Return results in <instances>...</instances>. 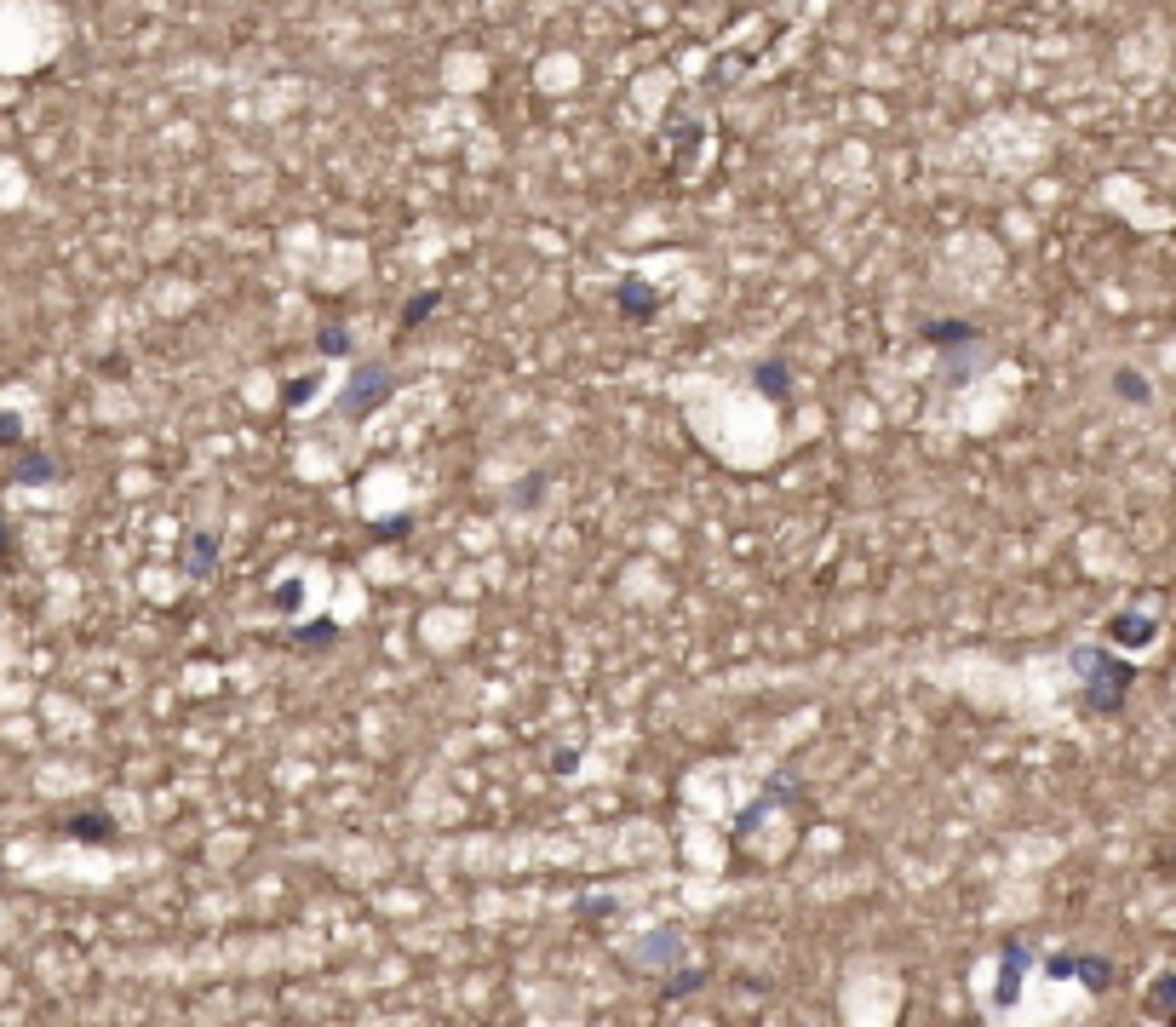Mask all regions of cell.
Instances as JSON below:
<instances>
[{"mask_svg":"<svg viewBox=\"0 0 1176 1027\" xmlns=\"http://www.w3.org/2000/svg\"><path fill=\"white\" fill-rule=\"evenodd\" d=\"M1073 666L1090 672V678H1084V712L1114 717V712L1125 706V695H1131V666H1125V660H1114L1108 648H1079Z\"/></svg>","mask_w":1176,"mask_h":1027,"instance_id":"obj_1","label":"cell"},{"mask_svg":"<svg viewBox=\"0 0 1176 1027\" xmlns=\"http://www.w3.org/2000/svg\"><path fill=\"white\" fill-rule=\"evenodd\" d=\"M385 396H391V368H385V362H361V368L350 374V385H344V402L339 408H344V419H367Z\"/></svg>","mask_w":1176,"mask_h":1027,"instance_id":"obj_2","label":"cell"},{"mask_svg":"<svg viewBox=\"0 0 1176 1027\" xmlns=\"http://www.w3.org/2000/svg\"><path fill=\"white\" fill-rule=\"evenodd\" d=\"M982 368H993V350H987V339H982V333H970V339H959V345H947L941 385H947V391H959V385H970Z\"/></svg>","mask_w":1176,"mask_h":1027,"instance_id":"obj_3","label":"cell"},{"mask_svg":"<svg viewBox=\"0 0 1176 1027\" xmlns=\"http://www.w3.org/2000/svg\"><path fill=\"white\" fill-rule=\"evenodd\" d=\"M1039 970V952H1027L1021 941H1004L999 947V982H993V1004H1016L1021 993V976Z\"/></svg>","mask_w":1176,"mask_h":1027,"instance_id":"obj_4","label":"cell"},{"mask_svg":"<svg viewBox=\"0 0 1176 1027\" xmlns=\"http://www.w3.org/2000/svg\"><path fill=\"white\" fill-rule=\"evenodd\" d=\"M1039 970H1045L1050 982H1084V987H1096V993L1114 982V965H1108V959H1090V952H1084V959H1067V952H1056V959H1045Z\"/></svg>","mask_w":1176,"mask_h":1027,"instance_id":"obj_5","label":"cell"},{"mask_svg":"<svg viewBox=\"0 0 1176 1027\" xmlns=\"http://www.w3.org/2000/svg\"><path fill=\"white\" fill-rule=\"evenodd\" d=\"M648 959H654V965H666V959L678 965V959H683V935H678V930H648V935L637 941V959H631V970H643Z\"/></svg>","mask_w":1176,"mask_h":1027,"instance_id":"obj_6","label":"cell"},{"mask_svg":"<svg viewBox=\"0 0 1176 1027\" xmlns=\"http://www.w3.org/2000/svg\"><path fill=\"white\" fill-rule=\"evenodd\" d=\"M614 299H620V316H631V322H648V316L660 311V293H654L643 276H626Z\"/></svg>","mask_w":1176,"mask_h":1027,"instance_id":"obj_7","label":"cell"},{"mask_svg":"<svg viewBox=\"0 0 1176 1027\" xmlns=\"http://www.w3.org/2000/svg\"><path fill=\"white\" fill-rule=\"evenodd\" d=\"M1153 631H1159V626H1153L1148 615H1114V620H1108V637H1114L1119 648H1148Z\"/></svg>","mask_w":1176,"mask_h":1027,"instance_id":"obj_8","label":"cell"},{"mask_svg":"<svg viewBox=\"0 0 1176 1027\" xmlns=\"http://www.w3.org/2000/svg\"><path fill=\"white\" fill-rule=\"evenodd\" d=\"M752 379H758V391H764L769 402H792V368H786L781 356L758 362V368H752Z\"/></svg>","mask_w":1176,"mask_h":1027,"instance_id":"obj_9","label":"cell"},{"mask_svg":"<svg viewBox=\"0 0 1176 1027\" xmlns=\"http://www.w3.org/2000/svg\"><path fill=\"white\" fill-rule=\"evenodd\" d=\"M63 833H69V838H92V844H109V838H115V821H109L104 810H87V816H76V821H69Z\"/></svg>","mask_w":1176,"mask_h":1027,"instance_id":"obj_10","label":"cell"},{"mask_svg":"<svg viewBox=\"0 0 1176 1027\" xmlns=\"http://www.w3.org/2000/svg\"><path fill=\"white\" fill-rule=\"evenodd\" d=\"M218 568V540L212 534H195L190 540V580H207Z\"/></svg>","mask_w":1176,"mask_h":1027,"instance_id":"obj_11","label":"cell"},{"mask_svg":"<svg viewBox=\"0 0 1176 1027\" xmlns=\"http://www.w3.org/2000/svg\"><path fill=\"white\" fill-rule=\"evenodd\" d=\"M1114 396H1125V402H1153V385H1148V374L1119 368V374H1114Z\"/></svg>","mask_w":1176,"mask_h":1027,"instance_id":"obj_12","label":"cell"},{"mask_svg":"<svg viewBox=\"0 0 1176 1027\" xmlns=\"http://www.w3.org/2000/svg\"><path fill=\"white\" fill-rule=\"evenodd\" d=\"M333 637H339V626H333V620H311V626H299V631H293L287 643H293V648H328Z\"/></svg>","mask_w":1176,"mask_h":1027,"instance_id":"obj_13","label":"cell"},{"mask_svg":"<svg viewBox=\"0 0 1176 1027\" xmlns=\"http://www.w3.org/2000/svg\"><path fill=\"white\" fill-rule=\"evenodd\" d=\"M970 333H976L970 322H924V339H930V345H941V350H947V345H959V339H970Z\"/></svg>","mask_w":1176,"mask_h":1027,"instance_id":"obj_14","label":"cell"},{"mask_svg":"<svg viewBox=\"0 0 1176 1027\" xmlns=\"http://www.w3.org/2000/svg\"><path fill=\"white\" fill-rule=\"evenodd\" d=\"M436 299H443V293H436V287L413 293V299H408V311H402V333H408V328H419V322H425V316L436 311Z\"/></svg>","mask_w":1176,"mask_h":1027,"instance_id":"obj_15","label":"cell"},{"mask_svg":"<svg viewBox=\"0 0 1176 1027\" xmlns=\"http://www.w3.org/2000/svg\"><path fill=\"white\" fill-rule=\"evenodd\" d=\"M18 477H24V482H52L58 465H52L46 454H24V460H18Z\"/></svg>","mask_w":1176,"mask_h":1027,"instance_id":"obj_16","label":"cell"},{"mask_svg":"<svg viewBox=\"0 0 1176 1027\" xmlns=\"http://www.w3.org/2000/svg\"><path fill=\"white\" fill-rule=\"evenodd\" d=\"M1170 993H1176V976L1165 970V976L1148 987V1016H1170Z\"/></svg>","mask_w":1176,"mask_h":1027,"instance_id":"obj_17","label":"cell"},{"mask_svg":"<svg viewBox=\"0 0 1176 1027\" xmlns=\"http://www.w3.org/2000/svg\"><path fill=\"white\" fill-rule=\"evenodd\" d=\"M316 350H322V356H344V350H350V333H344L339 322H328V328L316 333Z\"/></svg>","mask_w":1176,"mask_h":1027,"instance_id":"obj_18","label":"cell"},{"mask_svg":"<svg viewBox=\"0 0 1176 1027\" xmlns=\"http://www.w3.org/2000/svg\"><path fill=\"white\" fill-rule=\"evenodd\" d=\"M695 987H706V976H700V970H683V976H666V999H683V993H695Z\"/></svg>","mask_w":1176,"mask_h":1027,"instance_id":"obj_19","label":"cell"},{"mask_svg":"<svg viewBox=\"0 0 1176 1027\" xmlns=\"http://www.w3.org/2000/svg\"><path fill=\"white\" fill-rule=\"evenodd\" d=\"M287 408H305V396H316V379H287Z\"/></svg>","mask_w":1176,"mask_h":1027,"instance_id":"obj_20","label":"cell"},{"mask_svg":"<svg viewBox=\"0 0 1176 1027\" xmlns=\"http://www.w3.org/2000/svg\"><path fill=\"white\" fill-rule=\"evenodd\" d=\"M270 603H276V609H293V603H299V585H293V580H287V585H276V598H270Z\"/></svg>","mask_w":1176,"mask_h":1027,"instance_id":"obj_21","label":"cell"},{"mask_svg":"<svg viewBox=\"0 0 1176 1027\" xmlns=\"http://www.w3.org/2000/svg\"><path fill=\"white\" fill-rule=\"evenodd\" d=\"M374 529H379V534H408V529H413V517H379Z\"/></svg>","mask_w":1176,"mask_h":1027,"instance_id":"obj_22","label":"cell"},{"mask_svg":"<svg viewBox=\"0 0 1176 1027\" xmlns=\"http://www.w3.org/2000/svg\"><path fill=\"white\" fill-rule=\"evenodd\" d=\"M18 436H24V425H18V419H0V443H18Z\"/></svg>","mask_w":1176,"mask_h":1027,"instance_id":"obj_23","label":"cell"}]
</instances>
